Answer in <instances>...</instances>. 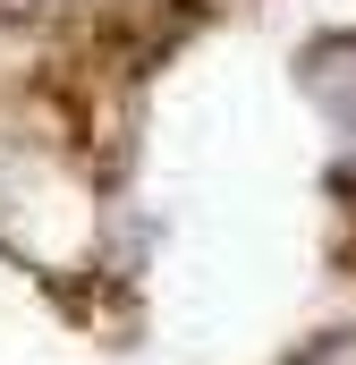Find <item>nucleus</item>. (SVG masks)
<instances>
[{"label": "nucleus", "mask_w": 356, "mask_h": 365, "mask_svg": "<svg viewBox=\"0 0 356 365\" xmlns=\"http://www.w3.org/2000/svg\"><path fill=\"white\" fill-rule=\"evenodd\" d=\"M43 17H51V0H0V26H9V34H17V26H43Z\"/></svg>", "instance_id": "1"}]
</instances>
